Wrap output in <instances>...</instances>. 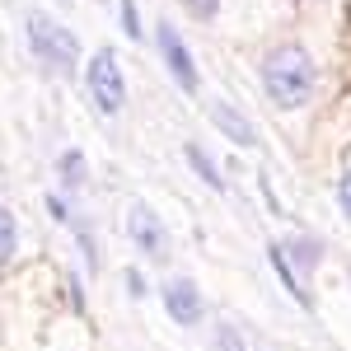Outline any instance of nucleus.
<instances>
[{
    "label": "nucleus",
    "mask_w": 351,
    "mask_h": 351,
    "mask_svg": "<svg viewBox=\"0 0 351 351\" xmlns=\"http://www.w3.org/2000/svg\"><path fill=\"white\" fill-rule=\"evenodd\" d=\"M61 183H66V188H80L84 183V155L80 150H66V155H61Z\"/></svg>",
    "instance_id": "obj_9"
},
{
    "label": "nucleus",
    "mask_w": 351,
    "mask_h": 351,
    "mask_svg": "<svg viewBox=\"0 0 351 351\" xmlns=\"http://www.w3.org/2000/svg\"><path fill=\"white\" fill-rule=\"evenodd\" d=\"M291 253H295V263H300V267L309 271V267H314V263H319V253H324V248H319V243H314V239H304V243H295Z\"/></svg>",
    "instance_id": "obj_12"
},
{
    "label": "nucleus",
    "mask_w": 351,
    "mask_h": 351,
    "mask_svg": "<svg viewBox=\"0 0 351 351\" xmlns=\"http://www.w3.org/2000/svg\"><path fill=\"white\" fill-rule=\"evenodd\" d=\"M14 243H19V230H14V216L0 206V263L14 258Z\"/></svg>",
    "instance_id": "obj_10"
},
{
    "label": "nucleus",
    "mask_w": 351,
    "mask_h": 351,
    "mask_svg": "<svg viewBox=\"0 0 351 351\" xmlns=\"http://www.w3.org/2000/svg\"><path fill=\"white\" fill-rule=\"evenodd\" d=\"M164 309H169L173 324H183V328L202 324V291L192 286L188 276H173V281L164 286Z\"/></svg>",
    "instance_id": "obj_5"
},
{
    "label": "nucleus",
    "mask_w": 351,
    "mask_h": 351,
    "mask_svg": "<svg viewBox=\"0 0 351 351\" xmlns=\"http://www.w3.org/2000/svg\"><path fill=\"white\" fill-rule=\"evenodd\" d=\"M337 202H342V211L351 216V173H342V183H337Z\"/></svg>",
    "instance_id": "obj_15"
},
{
    "label": "nucleus",
    "mask_w": 351,
    "mask_h": 351,
    "mask_svg": "<svg viewBox=\"0 0 351 351\" xmlns=\"http://www.w3.org/2000/svg\"><path fill=\"white\" fill-rule=\"evenodd\" d=\"M211 122H216V127L230 136L234 145H253V141H258V132L243 122V112H239V108H230V104H216V108H211Z\"/></svg>",
    "instance_id": "obj_7"
},
{
    "label": "nucleus",
    "mask_w": 351,
    "mask_h": 351,
    "mask_svg": "<svg viewBox=\"0 0 351 351\" xmlns=\"http://www.w3.org/2000/svg\"><path fill=\"white\" fill-rule=\"evenodd\" d=\"M267 258H271V267H276V276L286 281V291H291V295H295L300 304H309V295H304V286L295 281V271H291V263H286V248H281V243H271V248H267Z\"/></svg>",
    "instance_id": "obj_8"
},
{
    "label": "nucleus",
    "mask_w": 351,
    "mask_h": 351,
    "mask_svg": "<svg viewBox=\"0 0 351 351\" xmlns=\"http://www.w3.org/2000/svg\"><path fill=\"white\" fill-rule=\"evenodd\" d=\"M127 225H132V239H136V248H141V253L164 258V225H160V216H155L145 202H136V206H132Z\"/></svg>",
    "instance_id": "obj_6"
},
{
    "label": "nucleus",
    "mask_w": 351,
    "mask_h": 351,
    "mask_svg": "<svg viewBox=\"0 0 351 351\" xmlns=\"http://www.w3.org/2000/svg\"><path fill=\"white\" fill-rule=\"evenodd\" d=\"M89 94H94V104L104 117H117L122 104H127V84H122V71H117V56L104 47V52H94L89 61Z\"/></svg>",
    "instance_id": "obj_3"
},
{
    "label": "nucleus",
    "mask_w": 351,
    "mask_h": 351,
    "mask_svg": "<svg viewBox=\"0 0 351 351\" xmlns=\"http://www.w3.org/2000/svg\"><path fill=\"white\" fill-rule=\"evenodd\" d=\"M188 160H192V169H197V173H202L211 188H225V178L211 169V160H206V150H202V145H188Z\"/></svg>",
    "instance_id": "obj_11"
},
{
    "label": "nucleus",
    "mask_w": 351,
    "mask_h": 351,
    "mask_svg": "<svg viewBox=\"0 0 351 351\" xmlns=\"http://www.w3.org/2000/svg\"><path fill=\"white\" fill-rule=\"evenodd\" d=\"M122 24H127V33H132V38L141 33V24H136V5H132V0H122Z\"/></svg>",
    "instance_id": "obj_14"
},
{
    "label": "nucleus",
    "mask_w": 351,
    "mask_h": 351,
    "mask_svg": "<svg viewBox=\"0 0 351 351\" xmlns=\"http://www.w3.org/2000/svg\"><path fill=\"white\" fill-rule=\"evenodd\" d=\"M263 89L271 94L276 108H300L314 94V56L300 43H281L263 61Z\"/></svg>",
    "instance_id": "obj_1"
},
{
    "label": "nucleus",
    "mask_w": 351,
    "mask_h": 351,
    "mask_svg": "<svg viewBox=\"0 0 351 351\" xmlns=\"http://www.w3.org/2000/svg\"><path fill=\"white\" fill-rule=\"evenodd\" d=\"M155 38H160V52H164V61H169V71H173V80L192 94V89H197V61L188 56V43L178 38V28H173V24H160V28H155Z\"/></svg>",
    "instance_id": "obj_4"
},
{
    "label": "nucleus",
    "mask_w": 351,
    "mask_h": 351,
    "mask_svg": "<svg viewBox=\"0 0 351 351\" xmlns=\"http://www.w3.org/2000/svg\"><path fill=\"white\" fill-rule=\"evenodd\" d=\"M216 5L220 0H188V10L197 14V19H216Z\"/></svg>",
    "instance_id": "obj_13"
},
{
    "label": "nucleus",
    "mask_w": 351,
    "mask_h": 351,
    "mask_svg": "<svg viewBox=\"0 0 351 351\" xmlns=\"http://www.w3.org/2000/svg\"><path fill=\"white\" fill-rule=\"evenodd\" d=\"M28 43H33V56L47 61L52 71H71L75 56H80V43L71 28H61L52 14H28Z\"/></svg>",
    "instance_id": "obj_2"
}]
</instances>
